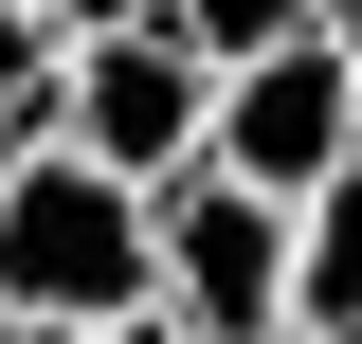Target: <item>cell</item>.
I'll return each mask as SVG.
<instances>
[{"mask_svg": "<svg viewBox=\"0 0 362 344\" xmlns=\"http://www.w3.org/2000/svg\"><path fill=\"white\" fill-rule=\"evenodd\" d=\"M145 308V181L73 164V145H18L0 164V344H73Z\"/></svg>", "mask_w": 362, "mask_h": 344, "instance_id": "cell-1", "label": "cell"}, {"mask_svg": "<svg viewBox=\"0 0 362 344\" xmlns=\"http://www.w3.org/2000/svg\"><path fill=\"white\" fill-rule=\"evenodd\" d=\"M199 164L218 181H254V200H308V181H344L362 164V55L326 37H272V55H235L218 73V127H199Z\"/></svg>", "mask_w": 362, "mask_h": 344, "instance_id": "cell-3", "label": "cell"}, {"mask_svg": "<svg viewBox=\"0 0 362 344\" xmlns=\"http://www.w3.org/2000/svg\"><path fill=\"white\" fill-rule=\"evenodd\" d=\"M18 18H37V37H127L145 0H18Z\"/></svg>", "mask_w": 362, "mask_h": 344, "instance_id": "cell-8", "label": "cell"}, {"mask_svg": "<svg viewBox=\"0 0 362 344\" xmlns=\"http://www.w3.org/2000/svg\"><path fill=\"white\" fill-rule=\"evenodd\" d=\"M308 18H326V37H362V0H308Z\"/></svg>", "mask_w": 362, "mask_h": 344, "instance_id": "cell-10", "label": "cell"}, {"mask_svg": "<svg viewBox=\"0 0 362 344\" xmlns=\"http://www.w3.org/2000/svg\"><path fill=\"white\" fill-rule=\"evenodd\" d=\"M54 73H73V37H37V18L0 0V164H18V145H54Z\"/></svg>", "mask_w": 362, "mask_h": 344, "instance_id": "cell-7", "label": "cell"}, {"mask_svg": "<svg viewBox=\"0 0 362 344\" xmlns=\"http://www.w3.org/2000/svg\"><path fill=\"white\" fill-rule=\"evenodd\" d=\"M145 308H163L181 344H290V200H254V181H163L145 200Z\"/></svg>", "mask_w": 362, "mask_h": 344, "instance_id": "cell-2", "label": "cell"}, {"mask_svg": "<svg viewBox=\"0 0 362 344\" xmlns=\"http://www.w3.org/2000/svg\"><path fill=\"white\" fill-rule=\"evenodd\" d=\"M199 127H218V73L163 37V18H127V37H73V73H54V145L109 181H199Z\"/></svg>", "mask_w": 362, "mask_h": 344, "instance_id": "cell-4", "label": "cell"}, {"mask_svg": "<svg viewBox=\"0 0 362 344\" xmlns=\"http://www.w3.org/2000/svg\"><path fill=\"white\" fill-rule=\"evenodd\" d=\"M199 73H235V55H272V37H308V0H145Z\"/></svg>", "mask_w": 362, "mask_h": 344, "instance_id": "cell-6", "label": "cell"}, {"mask_svg": "<svg viewBox=\"0 0 362 344\" xmlns=\"http://www.w3.org/2000/svg\"><path fill=\"white\" fill-rule=\"evenodd\" d=\"M344 55H362V37H344Z\"/></svg>", "mask_w": 362, "mask_h": 344, "instance_id": "cell-11", "label": "cell"}, {"mask_svg": "<svg viewBox=\"0 0 362 344\" xmlns=\"http://www.w3.org/2000/svg\"><path fill=\"white\" fill-rule=\"evenodd\" d=\"M290 344H362V164L290 200Z\"/></svg>", "mask_w": 362, "mask_h": 344, "instance_id": "cell-5", "label": "cell"}, {"mask_svg": "<svg viewBox=\"0 0 362 344\" xmlns=\"http://www.w3.org/2000/svg\"><path fill=\"white\" fill-rule=\"evenodd\" d=\"M73 344H181V326H163V308H127V326H73Z\"/></svg>", "mask_w": 362, "mask_h": 344, "instance_id": "cell-9", "label": "cell"}]
</instances>
